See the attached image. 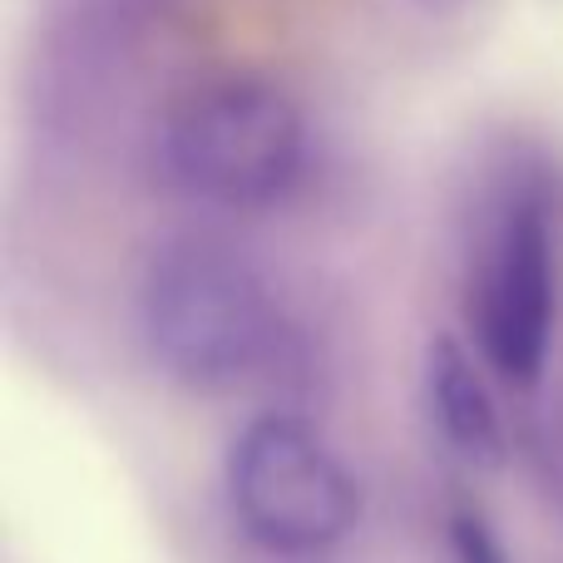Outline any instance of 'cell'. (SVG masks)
Masks as SVG:
<instances>
[{"instance_id":"1","label":"cell","mask_w":563,"mask_h":563,"mask_svg":"<svg viewBox=\"0 0 563 563\" xmlns=\"http://www.w3.org/2000/svg\"><path fill=\"white\" fill-rule=\"evenodd\" d=\"M139 331L168 380L223 396L273 366L287 317L247 253L218 238H174L139 282Z\"/></svg>"},{"instance_id":"7","label":"cell","mask_w":563,"mask_h":563,"mask_svg":"<svg viewBox=\"0 0 563 563\" xmlns=\"http://www.w3.org/2000/svg\"><path fill=\"white\" fill-rule=\"evenodd\" d=\"M416 5H426V10H455V5H465V0H416Z\"/></svg>"},{"instance_id":"5","label":"cell","mask_w":563,"mask_h":563,"mask_svg":"<svg viewBox=\"0 0 563 563\" xmlns=\"http://www.w3.org/2000/svg\"><path fill=\"white\" fill-rule=\"evenodd\" d=\"M426 400L435 416L440 435L475 465H499L505 460V420L489 396L485 376H479L475 356L465 341L435 336L426 351Z\"/></svg>"},{"instance_id":"6","label":"cell","mask_w":563,"mask_h":563,"mask_svg":"<svg viewBox=\"0 0 563 563\" xmlns=\"http://www.w3.org/2000/svg\"><path fill=\"white\" fill-rule=\"evenodd\" d=\"M450 544H455L460 563H515L505 539L489 529V519L479 509H455L450 515Z\"/></svg>"},{"instance_id":"2","label":"cell","mask_w":563,"mask_h":563,"mask_svg":"<svg viewBox=\"0 0 563 563\" xmlns=\"http://www.w3.org/2000/svg\"><path fill=\"white\" fill-rule=\"evenodd\" d=\"M307 119L273 79L233 75L198 85L168 109L158 134L164 174L188 198L228 213H263L307 174Z\"/></svg>"},{"instance_id":"4","label":"cell","mask_w":563,"mask_h":563,"mask_svg":"<svg viewBox=\"0 0 563 563\" xmlns=\"http://www.w3.org/2000/svg\"><path fill=\"white\" fill-rule=\"evenodd\" d=\"M228 505L253 544L273 554H321L361 515L346 460L311 420L267 410L228 445Z\"/></svg>"},{"instance_id":"3","label":"cell","mask_w":563,"mask_h":563,"mask_svg":"<svg viewBox=\"0 0 563 563\" xmlns=\"http://www.w3.org/2000/svg\"><path fill=\"white\" fill-rule=\"evenodd\" d=\"M563 301V194L549 178H519L499 203L475 273V346L509 386L544 376Z\"/></svg>"}]
</instances>
